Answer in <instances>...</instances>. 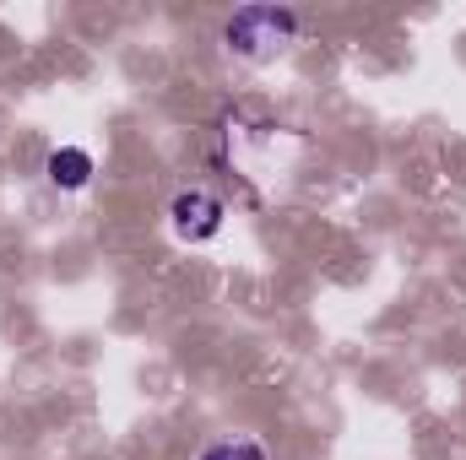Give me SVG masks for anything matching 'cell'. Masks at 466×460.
<instances>
[{
  "label": "cell",
  "instance_id": "6da1fadb",
  "mask_svg": "<svg viewBox=\"0 0 466 460\" xmlns=\"http://www.w3.org/2000/svg\"><path fill=\"white\" fill-rule=\"evenodd\" d=\"M293 33H299V16L288 5H244L223 27V38H228V49L238 60H266L282 44H293Z\"/></svg>",
  "mask_w": 466,
  "mask_h": 460
},
{
  "label": "cell",
  "instance_id": "7a4b0ae2",
  "mask_svg": "<svg viewBox=\"0 0 466 460\" xmlns=\"http://www.w3.org/2000/svg\"><path fill=\"white\" fill-rule=\"evenodd\" d=\"M168 217H174V233L179 238L201 244V238H218L223 233V201L207 195V190H185V195H174Z\"/></svg>",
  "mask_w": 466,
  "mask_h": 460
},
{
  "label": "cell",
  "instance_id": "3957f363",
  "mask_svg": "<svg viewBox=\"0 0 466 460\" xmlns=\"http://www.w3.org/2000/svg\"><path fill=\"white\" fill-rule=\"evenodd\" d=\"M44 174H49L55 190H82V185L93 179V157H87L82 146H60V152H49Z\"/></svg>",
  "mask_w": 466,
  "mask_h": 460
},
{
  "label": "cell",
  "instance_id": "277c9868",
  "mask_svg": "<svg viewBox=\"0 0 466 460\" xmlns=\"http://www.w3.org/2000/svg\"><path fill=\"white\" fill-rule=\"evenodd\" d=\"M201 460H266V450L255 439H223V445H207Z\"/></svg>",
  "mask_w": 466,
  "mask_h": 460
}]
</instances>
